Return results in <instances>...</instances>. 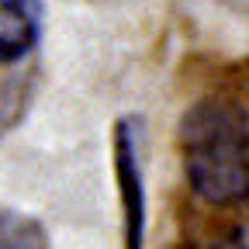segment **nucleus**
<instances>
[{
    "mask_svg": "<svg viewBox=\"0 0 249 249\" xmlns=\"http://www.w3.org/2000/svg\"><path fill=\"white\" fill-rule=\"evenodd\" d=\"M183 170L208 204H239L249 194V118L229 101H201L183 114Z\"/></svg>",
    "mask_w": 249,
    "mask_h": 249,
    "instance_id": "nucleus-1",
    "label": "nucleus"
},
{
    "mask_svg": "<svg viewBox=\"0 0 249 249\" xmlns=\"http://www.w3.org/2000/svg\"><path fill=\"white\" fill-rule=\"evenodd\" d=\"M42 0H0V66L21 59L38 42Z\"/></svg>",
    "mask_w": 249,
    "mask_h": 249,
    "instance_id": "nucleus-2",
    "label": "nucleus"
},
{
    "mask_svg": "<svg viewBox=\"0 0 249 249\" xmlns=\"http://www.w3.org/2000/svg\"><path fill=\"white\" fill-rule=\"evenodd\" d=\"M0 249H45V232L38 222L0 208Z\"/></svg>",
    "mask_w": 249,
    "mask_h": 249,
    "instance_id": "nucleus-4",
    "label": "nucleus"
},
{
    "mask_svg": "<svg viewBox=\"0 0 249 249\" xmlns=\"http://www.w3.org/2000/svg\"><path fill=\"white\" fill-rule=\"evenodd\" d=\"M139 156H135V145H132V135L118 132V173H121V183H124V218H128V249H139L142 246V177H139Z\"/></svg>",
    "mask_w": 249,
    "mask_h": 249,
    "instance_id": "nucleus-3",
    "label": "nucleus"
},
{
    "mask_svg": "<svg viewBox=\"0 0 249 249\" xmlns=\"http://www.w3.org/2000/svg\"><path fill=\"white\" fill-rule=\"evenodd\" d=\"M222 249H249V239H242V242H229V246H222Z\"/></svg>",
    "mask_w": 249,
    "mask_h": 249,
    "instance_id": "nucleus-5",
    "label": "nucleus"
}]
</instances>
